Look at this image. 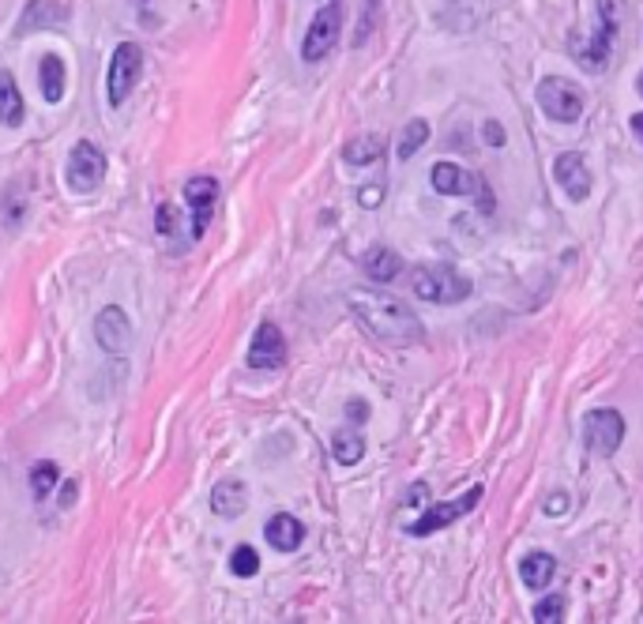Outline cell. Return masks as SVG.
<instances>
[{
  "mask_svg": "<svg viewBox=\"0 0 643 624\" xmlns=\"http://www.w3.org/2000/svg\"><path fill=\"white\" fill-rule=\"evenodd\" d=\"M350 309H354L361 328L369 331L377 343L414 346L425 339L422 320L410 312L407 301L384 294V290H354V294H350Z\"/></svg>",
  "mask_w": 643,
  "mask_h": 624,
  "instance_id": "obj_1",
  "label": "cell"
},
{
  "mask_svg": "<svg viewBox=\"0 0 643 624\" xmlns=\"http://www.w3.org/2000/svg\"><path fill=\"white\" fill-rule=\"evenodd\" d=\"M410 290L429 305H459L471 297L474 282L459 275L452 264H422L410 271Z\"/></svg>",
  "mask_w": 643,
  "mask_h": 624,
  "instance_id": "obj_2",
  "label": "cell"
},
{
  "mask_svg": "<svg viewBox=\"0 0 643 624\" xmlns=\"http://www.w3.org/2000/svg\"><path fill=\"white\" fill-rule=\"evenodd\" d=\"M64 181L72 192L87 196V192H98L102 181H106V151L91 140L72 143L68 151V162H64Z\"/></svg>",
  "mask_w": 643,
  "mask_h": 624,
  "instance_id": "obj_3",
  "label": "cell"
},
{
  "mask_svg": "<svg viewBox=\"0 0 643 624\" xmlns=\"http://www.w3.org/2000/svg\"><path fill=\"white\" fill-rule=\"evenodd\" d=\"M538 106L546 113L549 121H557V125H576L583 117V106H587V98L583 91L565 76H546L538 83Z\"/></svg>",
  "mask_w": 643,
  "mask_h": 624,
  "instance_id": "obj_4",
  "label": "cell"
},
{
  "mask_svg": "<svg viewBox=\"0 0 643 624\" xmlns=\"http://www.w3.org/2000/svg\"><path fill=\"white\" fill-rule=\"evenodd\" d=\"M482 485H471L463 497L455 500H440V504H433V508H425L414 523H407V534H414V538H425V534H437L444 531V527H452V523H459L467 512H474L478 508V500H482Z\"/></svg>",
  "mask_w": 643,
  "mask_h": 624,
  "instance_id": "obj_5",
  "label": "cell"
},
{
  "mask_svg": "<svg viewBox=\"0 0 643 624\" xmlns=\"http://www.w3.org/2000/svg\"><path fill=\"white\" fill-rule=\"evenodd\" d=\"M621 0H598V31L587 42V49H576V61L591 72H602L610 61V49L617 42V27H621Z\"/></svg>",
  "mask_w": 643,
  "mask_h": 624,
  "instance_id": "obj_6",
  "label": "cell"
},
{
  "mask_svg": "<svg viewBox=\"0 0 643 624\" xmlns=\"http://www.w3.org/2000/svg\"><path fill=\"white\" fill-rule=\"evenodd\" d=\"M143 72V49L136 42H121L110 57V76H106V94H110V106H121L132 87L140 83Z\"/></svg>",
  "mask_w": 643,
  "mask_h": 624,
  "instance_id": "obj_7",
  "label": "cell"
},
{
  "mask_svg": "<svg viewBox=\"0 0 643 624\" xmlns=\"http://www.w3.org/2000/svg\"><path fill=\"white\" fill-rule=\"evenodd\" d=\"M621 440H625V418L617 410L602 406V410H591L583 418V444H587V452L610 459L621 448Z\"/></svg>",
  "mask_w": 643,
  "mask_h": 624,
  "instance_id": "obj_8",
  "label": "cell"
},
{
  "mask_svg": "<svg viewBox=\"0 0 643 624\" xmlns=\"http://www.w3.org/2000/svg\"><path fill=\"white\" fill-rule=\"evenodd\" d=\"M339 31H343V8L339 4H328V8H320L316 19L309 23V34H305V42H301V57L309 64L324 61L335 42H339Z\"/></svg>",
  "mask_w": 643,
  "mask_h": 624,
  "instance_id": "obj_9",
  "label": "cell"
},
{
  "mask_svg": "<svg viewBox=\"0 0 643 624\" xmlns=\"http://www.w3.org/2000/svg\"><path fill=\"white\" fill-rule=\"evenodd\" d=\"M185 203L192 207V241L207 234V226L215 219V203H219V181L215 177H192L185 185Z\"/></svg>",
  "mask_w": 643,
  "mask_h": 624,
  "instance_id": "obj_10",
  "label": "cell"
},
{
  "mask_svg": "<svg viewBox=\"0 0 643 624\" xmlns=\"http://www.w3.org/2000/svg\"><path fill=\"white\" fill-rule=\"evenodd\" d=\"M95 339L106 354H128L132 350V324H128L125 309L117 305H106V309L95 316Z\"/></svg>",
  "mask_w": 643,
  "mask_h": 624,
  "instance_id": "obj_11",
  "label": "cell"
},
{
  "mask_svg": "<svg viewBox=\"0 0 643 624\" xmlns=\"http://www.w3.org/2000/svg\"><path fill=\"white\" fill-rule=\"evenodd\" d=\"M286 365V339L279 324L264 320L256 335H252V346H249V369H279Z\"/></svg>",
  "mask_w": 643,
  "mask_h": 624,
  "instance_id": "obj_12",
  "label": "cell"
},
{
  "mask_svg": "<svg viewBox=\"0 0 643 624\" xmlns=\"http://www.w3.org/2000/svg\"><path fill=\"white\" fill-rule=\"evenodd\" d=\"M553 177H557V185L568 192V200L583 203L591 196V173H587L583 155H576V151H565V155L553 158Z\"/></svg>",
  "mask_w": 643,
  "mask_h": 624,
  "instance_id": "obj_13",
  "label": "cell"
},
{
  "mask_svg": "<svg viewBox=\"0 0 643 624\" xmlns=\"http://www.w3.org/2000/svg\"><path fill=\"white\" fill-rule=\"evenodd\" d=\"M429 181L437 188L440 196H478L482 192V177H474L467 173L463 166H455V162H437L433 170H429Z\"/></svg>",
  "mask_w": 643,
  "mask_h": 624,
  "instance_id": "obj_14",
  "label": "cell"
},
{
  "mask_svg": "<svg viewBox=\"0 0 643 624\" xmlns=\"http://www.w3.org/2000/svg\"><path fill=\"white\" fill-rule=\"evenodd\" d=\"M264 538L271 542V549H279V553H294V549L305 542V527H301V519H294V515H271L264 527Z\"/></svg>",
  "mask_w": 643,
  "mask_h": 624,
  "instance_id": "obj_15",
  "label": "cell"
},
{
  "mask_svg": "<svg viewBox=\"0 0 643 624\" xmlns=\"http://www.w3.org/2000/svg\"><path fill=\"white\" fill-rule=\"evenodd\" d=\"M68 12H64L61 4H53V0H27V8H23V16H19V34L27 31H42V27H57L64 23Z\"/></svg>",
  "mask_w": 643,
  "mask_h": 624,
  "instance_id": "obj_16",
  "label": "cell"
},
{
  "mask_svg": "<svg viewBox=\"0 0 643 624\" xmlns=\"http://www.w3.org/2000/svg\"><path fill=\"white\" fill-rule=\"evenodd\" d=\"M27 117V102L16 87V76L12 72H0V125L4 128H19Z\"/></svg>",
  "mask_w": 643,
  "mask_h": 624,
  "instance_id": "obj_17",
  "label": "cell"
},
{
  "mask_svg": "<svg viewBox=\"0 0 643 624\" xmlns=\"http://www.w3.org/2000/svg\"><path fill=\"white\" fill-rule=\"evenodd\" d=\"M64 72H68V68H64V61L57 57V53H46L42 64H38V87H42V98L53 102V106L64 98V83H68Z\"/></svg>",
  "mask_w": 643,
  "mask_h": 624,
  "instance_id": "obj_18",
  "label": "cell"
},
{
  "mask_svg": "<svg viewBox=\"0 0 643 624\" xmlns=\"http://www.w3.org/2000/svg\"><path fill=\"white\" fill-rule=\"evenodd\" d=\"M553 572H557V561H553L549 553H542V549L527 553L523 564H519V576H523V583H527L531 591H546L549 583H553Z\"/></svg>",
  "mask_w": 643,
  "mask_h": 624,
  "instance_id": "obj_19",
  "label": "cell"
},
{
  "mask_svg": "<svg viewBox=\"0 0 643 624\" xmlns=\"http://www.w3.org/2000/svg\"><path fill=\"white\" fill-rule=\"evenodd\" d=\"M384 136H377V132H365V136H358V140H350L343 147V158L350 162V166H373V162H380L384 158Z\"/></svg>",
  "mask_w": 643,
  "mask_h": 624,
  "instance_id": "obj_20",
  "label": "cell"
},
{
  "mask_svg": "<svg viewBox=\"0 0 643 624\" xmlns=\"http://www.w3.org/2000/svg\"><path fill=\"white\" fill-rule=\"evenodd\" d=\"M211 512L222 519H234L245 512V485L241 482H219L211 489Z\"/></svg>",
  "mask_w": 643,
  "mask_h": 624,
  "instance_id": "obj_21",
  "label": "cell"
},
{
  "mask_svg": "<svg viewBox=\"0 0 643 624\" xmlns=\"http://www.w3.org/2000/svg\"><path fill=\"white\" fill-rule=\"evenodd\" d=\"M399 271H403V260H399L392 249H369V256H365V275L373 282H392Z\"/></svg>",
  "mask_w": 643,
  "mask_h": 624,
  "instance_id": "obj_22",
  "label": "cell"
},
{
  "mask_svg": "<svg viewBox=\"0 0 643 624\" xmlns=\"http://www.w3.org/2000/svg\"><path fill=\"white\" fill-rule=\"evenodd\" d=\"M331 455H335V463H343V467L361 463V455H365V440H361V433H350V429L331 433Z\"/></svg>",
  "mask_w": 643,
  "mask_h": 624,
  "instance_id": "obj_23",
  "label": "cell"
},
{
  "mask_svg": "<svg viewBox=\"0 0 643 624\" xmlns=\"http://www.w3.org/2000/svg\"><path fill=\"white\" fill-rule=\"evenodd\" d=\"M27 219V192H23V185H12L8 192H4V200H0V222L4 226H19V222Z\"/></svg>",
  "mask_w": 643,
  "mask_h": 624,
  "instance_id": "obj_24",
  "label": "cell"
},
{
  "mask_svg": "<svg viewBox=\"0 0 643 624\" xmlns=\"http://www.w3.org/2000/svg\"><path fill=\"white\" fill-rule=\"evenodd\" d=\"M425 140H429V125H425L422 117H418V121H410V125L403 128V136H399V147H395L399 162H407V158L418 155V151L425 147Z\"/></svg>",
  "mask_w": 643,
  "mask_h": 624,
  "instance_id": "obj_25",
  "label": "cell"
},
{
  "mask_svg": "<svg viewBox=\"0 0 643 624\" xmlns=\"http://www.w3.org/2000/svg\"><path fill=\"white\" fill-rule=\"evenodd\" d=\"M57 482H61V467H57V463L42 459V463H34L31 467V493L38 500H46L49 493L57 489Z\"/></svg>",
  "mask_w": 643,
  "mask_h": 624,
  "instance_id": "obj_26",
  "label": "cell"
},
{
  "mask_svg": "<svg viewBox=\"0 0 643 624\" xmlns=\"http://www.w3.org/2000/svg\"><path fill=\"white\" fill-rule=\"evenodd\" d=\"M230 572L241 579H252L256 572H260V557H256V549L252 546H237L234 553H230Z\"/></svg>",
  "mask_w": 643,
  "mask_h": 624,
  "instance_id": "obj_27",
  "label": "cell"
},
{
  "mask_svg": "<svg viewBox=\"0 0 643 624\" xmlns=\"http://www.w3.org/2000/svg\"><path fill=\"white\" fill-rule=\"evenodd\" d=\"M565 609H568V602L561 594H549V598H542V602L531 609V613L538 624H557V621H565Z\"/></svg>",
  "mask_w": 643,
  "mask_h": 624,
  "instance_id": "obj_28",
  "label": "cell"
},
{
  "mask_svg": "<svg viewBox=\"0 0 643 624\" xmlns=\"http://www.w3.org/2000/svg\"><path fill=\"white\" fill-rule=\"evenodd\" d=\"M377 8H380V0H365V23L358 27V42H365V38H369V31H373V19H377Z\"/></svg>",
  "mask_w": 643,
  "mask_h": 624,
  "instance_id": "obj_29",
  "label": "cell"
},
{
  "mask_svg": "<svg viewBox=\"0 0 643 624\" xmlns=\"http://www.w3.org/2000/svg\"><path fill=\"white\" fill-rule=\"evenodd\" d=\"M380 200H384V188H380V185L361 188V196H358L361 207H380Z\"/></svg>",
  "mask_w": 643,
  "mask_h": 624,
  "instance_id": "obj_30",
  "label": "cell"
},
{
  "mask_svg": "<svg viewBox=\"0 0 643 624\" xmlns=\"http://www.w3.org/2000/svg\"><path fill=\"white\" fill-rule=\"evenodd\" d=\"M482 132H486L489 147H504V140H508V136H504V128L497 125V121H486V128H482Z\"/></svg>",
  "mask_w": 643,
  "mask_h": 624,
  "instance_id": "obj_31",
  "label": "cell"
},
{
  "mask_svg": "<svg viewBox=\"0 0 643 624\" xmlns=\"http://www.w3.org/2000/svg\"><path fill=\"white\" fill-rule=\"evenodd\" d=\"M568 508V500L565 497H549L546 500V515H561Z\"/></svg>",
  "mask_w": 643,
  "mask_h": 624,
  "instance_id": "obj_32",
  "label": "cell"
},
{
  "mask_svg": "<svg viewBox=\"0 0 643 624\" xmlns=\"http://www.w3.org/2000/svg\"><path fill=\"white\" fill-rule=\"evenodd\" d=\"M365 414H369V406L361 403V399H354V403H350V418H365Z\"/></svg>",
  "mask_w": 643,
  "mask_h": 624,
  "instance_id": "obj_33",
  "label": "cell"
},
{
  "mask_svg": "<svg viewBox=\"0 0 643 624\" xmlns=\"http://www.w3.org/2000/svg\"><path fill=\"white\" fill-rule=\"evenodd\" d=\"M628 125H632V132H636V140L643 143V113H636V117H632Z\"/></svg>",
  "mask_w": 643,
  "mask_h": 624,
  "instance_id": "obj_34",
  "label": "cell"
},
{
  "mask_svg": "<svg viewBox=\"0 0 643 624\" xmlns=\"http://www.w3.org/2000/svg\"><path fill=\"white\" fill-rule=\"evenodd\" d=\"M72 500H76V482L64 485V504H72Z\"/></svg>",
  "mask_w": 643,
  "mask_h": 624,
  "instance_id": "obj_35",
  "label": "cell"
},
{
  "mask_svg": "<svg viewBox=\"0 0 643 624\" xmlns=\"http://www.w3.org/2000/svg\"><path fill=\"white\" fill-rule=\"evenodd\" d=\"M636 91L643 94V72H640V76H636Z\"/></svg>",
  "mask_w": 643,
  "mask_h": 624,
  "instance_id": "obj_36",
  "label": "cell"
}]
</instances>
